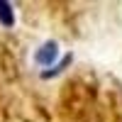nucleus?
Segmentation results:
<instances>
[{
	"mask_svg": "<svg viewBox=\"0 0 122 122\" xmlns=\"http://www.w3.org/2000/svg\"><path fill=\"white\" fill-rule=\"evenodd\" d=\"M56 56H59L56 42H46V44L37 51V64H42V66H51V61H54Z\"/></svg>",
	"mask_w": 122,
	"mask_h": 122,
	"instance_id": "1",
	"label": "nucleus"
}]
</instances>
